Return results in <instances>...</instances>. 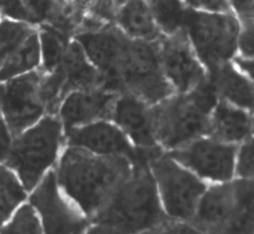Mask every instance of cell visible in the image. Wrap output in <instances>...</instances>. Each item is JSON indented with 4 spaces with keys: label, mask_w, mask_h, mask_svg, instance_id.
Instances as JSON below:
<instances>
[{
    "label": "cell",
    "mask_w": 254,
    "mask_h": 234,
    "mask_svg": "<svg viewBox=\"0 0 254 234\" xmlns=\"http://www.w3.org/2000/svg\"><path fill=\"white\" fill-rule=\"evenodd\" d=\"M133 165L125 157L101 156L65 146L55 173L62 191L92 220L130 176Z\"/></svg>",
    "instance_id": "obj_1"
},
{
    "label": "cell",
    "mask_w": 254,
    "mask_h": 234,
    "mask_svg": "<svg viewBox=\"0 0 254 234\" xmlns=\"http://www.w3.org/2000/svg\"><path fill=\"white\" fill-rule=\"evenodd\" d=\"M168 217L148 162L140 161L91 220L86 233H150Z\"/></svg>",
    "instance_id": "obj_2"
},
{
    "label": "cell",
    "mask_w": 254,
    "mask_h": 234,
    "mask_svg": "<svg viewBox=\"0 0 254 234\" xmlns=\"http://www.w3.org/2000/svg\"><path fill=\"white\" fill-rule=\"evenodd\" d=\"M218 96L206 79L188 93H174L153 105L152 122L158 145L170 152L207 136L211 112Z\"/></svg>",
    "instance_id": "obj_3"
},
{
    "label": "cell",
    "mask_w": 254,
    "mask_h": 234,
    "mask_svg": "<svg viewBox=\"0 0 254 234\" xmlns=\"http://www.w3.org/2000/svg\"><path fill=\"white\" fill-rule=\"evenodd\" d=\"M65 146L64 128L58 115L46 114L13 138L3 164L17 175L30 192L56 167Z\"/></svg>",
    "instance_id": "obj_4"
},
{
    "label": "cell",
    "mask_w": 254,
    "mask_h": 234,
    "mask_svg": "<svg viewBox=\"0 0 254 234\" xmlns=\"http://www.w3.org/2000/svg\"><path fill=\"white\" fill-rule=\"evenodd\" d=\"M240 22L230 13H207L187 9L184 28L199 61L207 72L228 62L236 54Z\"/></svg>",
    "instance_id": "obj_5"
},
{
    "label": "cell",
    "mask_w": 254,
    "mask_h": 234,
    "mask_svg": "<svg viewBox=\"0 0 254 234\" xmlns=\"http://www.w3.org/2000/svg\"><path fill=\"white\" fill-rule=\"evenodd\" d=\"M148 166L155 179L165 213L171 218L190 223L197 201L208 183L183 167L166 152L152 158Z\"/></svg>",
    "instance_id": "obj_6"
},
{
    "label": "cell",
    "mask_w": 254,
    "mask_h": 234,
    "mask_svg": "<svg viewBox=\"0 0 254 234\" xmlns=\"http://www.w3.org/2000/svg\"><path fill=\"white\" fill-rule=\"evenodd\" d=\"M157 41L130 39L119 70L121 92H128L151 106L175 93L162 71Z\"/></svg>",
    "instance_id": "obj_7"
},
{
    "label": "cell",
    "mask_w": 254,
    "mask_h": 234,
    "mask_svg": "<svg viewBox=\"0 0 254 234\" xmlns=\"http://www.w3.org/2000/svg\"><path fill=\"white\" fill-rule=\"evenodd\" d=\"M43 74L44 72L39 68L0 82V115L13 138L46 115L41 96Z\"/></svg>",
    "instance_id": "obj_8"
},
{
    "label": "cell",
    "mask_w": 254,
    "mask_h": 234,
    "mask_svg": "<svg viewBox=\"0 0 254 234\" xmlns=\"http://www.w3.org/2000/svg\"><path fill=\"white\" fill-rule=\"evenodd\" d=\"M27 200L36 209L44 233H86L91 224V220L58 185L55 168L29 192Z\"/></svg>",
    "instance_id": "obj_9"
},
{
    "label": "cell",
    "mask_w": 254,
    "mask_h": 234,
    "mask_svg": "<svg viewBox=\"0 0 254 234\" xmlns=\"http://www.w3.org/2000/svg\"><path fill=\"white\" fill-rule=\"evenodd\" d=\"M236 150L237 145L202 136L166 153L205 182L218 183L234 178Z\"/></svg>",
    "instance_id": "obj_10"
},
{
    "label": "cell",
    "mask_w": 254,
    "mask_h": 234,
    "mask_svg": "<svg viewBox=\"0 0 254 234\" xmlns=\"http://www.w3.org/2000/svg\"><path fill=\"white\" fill-rule=\"evenodd\" d=\"M65 145L81 148L101 156H121L133 164L146 161L165 152L162 148L139 150L111 120H100L64 131Z\"/></svg>",
    "instance_id": "obj_11"
},
{
    "label": "cell",
    "mask_w": 254,
    "mask_h": 234,
    "mask_svg": "<svg viewBox=\"0 0 254 234\" xmlns=\"http://www.w3.org/2000/svg\"><path fill=\"white\" fill-rule=\"evenodd\" d=\"M162 71L175 93L190 92L207 77V71L196 56L185 28L162 35L158 41Z\"/></svg>",
    "instance_id": "obj_12"
},
{
    "label": "cell",
    "mask_w": 254,
    "mask_h": 234,
    "mask_svg": "<svg viewBox=\"0 0 254 234\" xmlns=\"http://www.w3.org/2000/svg\"><path fill=\"white\" fill-rule=\"evenodd\" d=\"M73 39L81 45L89 61L103 76L104 88L121 92L119 70L130 39L114 23L81 32Z\"/></svg>",
    "instance_id": "obj_13"
},
{
    "label": "cell",
    "mask_w": 254,
    "mask_h": 234,
    "mask_svg": "<svg viewBox=\"0 0 254 234\" xmlns=\"http://www.w3.org/2000/svg\"><path fill=\"white\" fill-rule=\"evenodd\" d=\"M235 212L233 181L208 183L197 201L190 224L198 233H231Z\"/></svg>",
    "instance_id": "obj_14"
},
{
    "label": "cell",
    "mask_w": 254,
    "mask_h": 234,
    "mask_svg": "<svg viewBox=\"0 0 254 234\" xmlns=\"http://www.w3.org/2000/svg\"><path fill=\"white\" fill-rule=\"evenodd\" d=\"M119 93L103 87L69 93L63 99L57 114L64 131L100 120H111Z\"/></svg>",
    "instance_id": "obj_15"
},
{
    "label": "cell",
    "mask_w": 254,
    "mask_h": 234,
    "mask_svg": "<svg viewBox=\"0 0 254 234\" xmlns=\"http://www.w3.org/2000/svg\"><path fill=\"white\" fill-rule=\"evenodd\" d=\"M152 106L128 92H120L113 108L114 122L139 150L161 148L154 135Z\"/></svg>",
    "instance_id": "obj_16"
},
{
    "label": "cell",
    "mask_w": 254,
    "mask_h": 234,
    "mask_svg": "<svg viewBox=\"0 0 254 234\" xmlns=\"http://www.w3.org/2000/svg\"><path fill=\"white\" fill-rule=\"evenodd\" d=\"M207 136L238 146L253 136V112L218 98L210 115Z\"/></svg>",
    "instance_id": "obj_17"
},
{
    "label": "cell",
    "mask_w": 254,
    "mask_h": 234,
    "mask_svg": "<svg viewBox=\"0 0 254 234\" xmlns=\"http://www.w3.org/2000/svg\"><path fill=\"white\" fill-rule=\"evenodd\" d=\"M63 78L64 98L77 90L104 88V78L87 58L81 45L71 39L60 65L56 68Z\"/></svg>",
    "instance_id": "obj_18"
},
{
    "label": "cell",
    "mask_w": 254,
    "mask_h": 234,
    "mask_svg": "<svg viewBox=\"0 0 254 234\" xmlns=\"http://www.w3.org/2000/svg\"><path fill=\"white\" fill-rule=\"evenodd\" d=\"M207 79L213 86L219 99L253 112V80L238 72L230 61L207 72Z\"/></svg>",
    "instance_id": "obj_19"
},
{
    "label": "cell",
    "mask_w": 254,
    "mask_h": 234,
    "mask_svg": "<svg viewBox=\"0 0 254 234\" xmlns=\"http://www.w3.org/2000/svg\"><path fill=\"white\" fill-rule=\"evenodd\" d=\"M114 24L131 40L153 42L163 35L146 0H127L118 10Z\"/></svg>",
    "instance_id": "obj_20"
},
{
    "label": "cell",
    "mask_w": 254,
    "mask_h": 234,
    "mask_svg": "<svg viewBox=\"0 0 254 234\" xmlns=\"http://www.w3.org/2000/svg\"><path fill=\"white\" fill-rule=\"evenodd\" d=\"M38 28L25 42L0 64V82L29 73L40 68Z\"/></svg>",
    "instance_id": "obj_21"
},
{
    "label": "cell",
    "mask_w": 254,
    "mask_h": 234,
    "mask_svg": "<svg viewBox=\"0 0 254 234\" xmlns=\"http://www.w3.org/2000/svg\"><path fill=\"white\" fill-rule=\"evenodd\" d=\"M29 192L17 175L5 164H0V227L28 199Z\"/></svg>",
    "instance_id": "obj_22"
},
{
    "label": "cell",
    "mask_w": 254,
    "mask_h": 234,
    "mask_svg": "<svg viewBox=\"0 0 254 234\" xmlns=\"http://www.w3.org/2000/svg\"><path fill=\"white\" fill-rule=\"evenodd\" d=\"M37 28L40 45V69L44 73H51L60 65L71 39L45 23L38 25Z\"/></svg>",
    "instance_id": "obj_23"
},
{
    "label": "cell",
    "mask_w": 254,
    "mask_h": 234,
    "mask_svg": "<svg viewBox=\"0 0 254 234\" xmlns=\"http://www.w3.org/2000/svg\"><path fill=\"white\" fill-rule=\"evenodd\" d=\"M146 2L164 35L184 28L188 9L184 0H146Z\"/></svg>",
    "instance_id": "obj_24"
},
{
    "label": "cell",
    "mask_w": 254,
    "mask_h": 234,
    "mask_svg": "<svg viewBox=\"0 0 254 234\" xmlns=\"http://www.w3.org/2000/svg\"><path fill=\"white\" fill-rule=\"evenodd\" d=\"M236 196L235 219L231 233L253 232V179H232Z\"/></svg>",
    "instance_id": "obj_25"
},
{
    "label": "cell",
    "mask_w": 254,
    "mask_h": 234,
    "mask_svg": "<svg viewBox=\"0 0 254 234\" xmlns=\"http://www.w3.org/2000/svg\"><path fill=\"white\" fill-rule=\"evenodd\" d=\"M35 31H37V26L33 24L1 18L0 21V64L19 48Z\"/></svg>",
    "instance_id": "obj_26"
},
{
    "label": "cell",
    "mask_w": 254,
    "mask_h": 234,
    "mask_svg": "<svg viewBox=\"0 0 254 234\" xmlns=\"http://www.w3.org/2000/svg\"><path fill=\"white\" fill-rule=\"evenodd\" d=\"M1 234L29 233L40 234L43 232L40 217L34 206L27 200L23 202L11 215V217L0 227Z\"/></svg>",
    "instance_id": "obj_27"
},
{
    "label": "cell",
    "mask_w": 254,
    "mask_h": 234,
    "mask_svg": "<svg viewBox=\"0 0 254 234\" xmlns=\"http://www.w3.org/2000/svg\"><path fill=\"white\" fill-rule=\"evenodd\" d=\"M254 177V137L251 136L237 146L234 160V178Z\"/></svg>",
    "instance_id": "obj_28"
},
{
    "label": "cell",
    "mask_w": 254,
    "mask_h": 234,
    "mask_svg": "<svg viewBox=\"0 0 254 234\" xmlns=\"http://www.w3.org/2000/svg\"><path fill=\"white\" fill-rule=\"evenodd\" d=\"M236 49V54L254 58V19L240 22Z\"/></svg>",
    "instance_id": "obj_29"
},
{
    "label": "cell",
    "mask_w": 254,
    "mask_h": 234,
    "mask_svg": "<svg viewBox=\"0 0 254 234\" xmlns=\"http://www.w3.org/2000/svg\"><path fill=\"white\" fill-rule=\"evenodd\" d=\"M0 16L32 24L23 0H0Z\"/></svg>",
    "instance_id": "obj_30"
},
{
    "label": "cell",
    "mask_w": 254,
    "mask_h": 234,
    "mask_svg": "<svg viewBox=\"0 0 254 234\" xmlns=\"http://www.w3.org/2000/svg\"><path fill=\"white\" fill-rule=\"evenodd\" d=\"M186 6L191 10L207 13H230L227 0H184Z\"/></svg>",
    "instance_id": "obj_31"
},
{
    "label": "cell",
    "mask_w": 254,
    "mask_h": 234,
    "mask_svg": "<svg viewBox=\"0 0 254 234\" xmlns=\"http://www.w3.org/2000/svg\"><path fill=\"white\" fill-rule=\"evenodd\" d=\"M31 23L35 26L45 23L51 9L52 0H23Z\"/></svg>",
    "instance_id": "obj_32"
},
{
    "label": "cell",
    "mask_w": 254,
    "mask_h": 234,
    "mask_svg": "<svg viewBox=\"0 0 254 234\" xmlns=\"http://www.w3.org/2000/svg\"><path fill=\"white\" fill-rule=\"evenodd\" d=\"M150 233H198L189 222L168 217Z\"/></svg>",
    "instance_id": "obj_33"
},
{
    "label": "cell",
    "mask_w": 254,
    "mask_h": 234,
    "mask_svg": "<svg viewBox=\"0 0 254 234\" xmlns=\"http://www.w3.org/2000/svg\"><path fill=\"white\" fill-rule=\"evenodd\" d=\"M227 2L239 22L254 19V0H227Z\"/></svg>",
    "instance_id": "obj_34"
},
{
    "label": "cell",
    "mask_w": 254,
    "mask_h": 234,
    "mask_svg": "<svg viewBox=\"0 0 254 234\" xmlns=\"http://www.w3.org/2000/svg\"><path fill=\"white\" fill-rule=\"evenodd\" d=\"M12 141L13 137L5 121L0 115V164H3L6 160Z\"/></svg>",
    "instance_id": "obj_35"
},
{
    "label": "cell",
    "mask_w": 254,
    "mask_h": 234,
    "mask_svg": "<svg viewBox=\"0 0 254 234\" xmlns=\"http://www.w3.org/2000/svg\"><path fill=\"white\" fill-rule=\"evenodd\" d=\"M230 62L238 72H240L241 74H243L250 80H253V78H254V58H248V57L241 56L239 54H235L231 58Z\"/></svg>",
    "instance_id": "obj_36"
},
{
    "label": "cell",
    "mask_w": 254,
    "mask_h": 234,
    "mask_svg": "<svg viewBox=\"0 0 254 234\" xmlns=\"http://www.w3.org/2000/svg\"><path fill=\"white\" fill-rule=\"evenodd\" d=\"M0 21H1V16H0Z\"/></svg>",
    "instance_id": "obj_37"
}]
</instances>
